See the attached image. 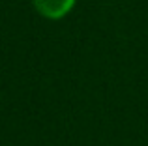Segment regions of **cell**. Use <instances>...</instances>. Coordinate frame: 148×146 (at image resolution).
<instances>
[{
  "label": "cell",
  "mask_w": 148,
  "mask_h": 146,
  "mask_svg": "<svg viewBox=\"0 0 148 146\" xmlns=\"http://www.w3.org/2000/svg\"><path fill=\"white\" fill-rule=\"evenodd\" d=\"M38 13L45 19H62L73 10L77 0H32Z\"/></svg>",
  "instance_id": "6da1fadb"
}]
</instances>
